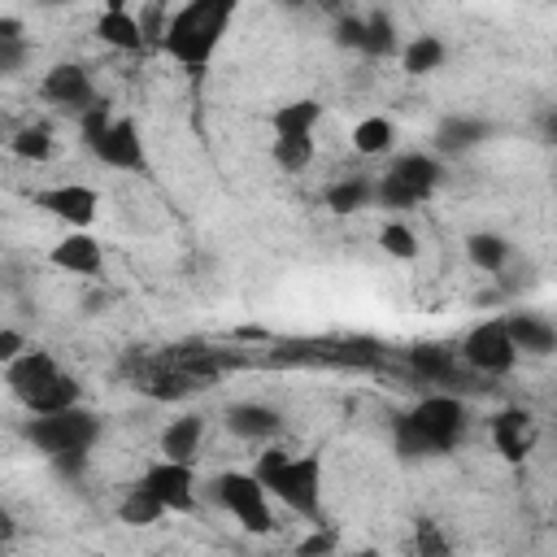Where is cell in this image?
Here are the masks:
<instances>
[{
	"instance_id": "5b68a950",
	"label": "cell",
	"mask_w": 557,
	"mask_h": 557,
	"mask_svg": "<svg viewBox=\"0 0 557 557\" xmlns=\"http://www.w3.org/2000/svg\"><path fill=\"white\" fill-rule=\"evenodd\" d=\"M252 470L270 487V496H278V505H287L305 522H322V461H318V453L265 448Z\"/></svg>"
},
{
	"instance_id": "ab89813d",
	"label": "cell",
	"mask_w": 557,
	"mask_h": 557,
	"mask_svg": "<svg viewBox=\"0 0 557 557\" xmlns=\"http://www.w3.org/2000/svg\"><path fill=\"white\" fill-rule=\"evenodd\" d=\"M553 513H557V487H553Z\"/></svg>"
},
{
	"instance_id": "4316f807",
	"label": "cell",
	"mask_w": 557,
	"mask_h": 557,
	"mask_svg": "<svg viewBox=\"0 0 557 557\" xmlns=\"http://www.w3.org/2000/svg\"><path fill=\"white\" fill-rule=\"evenodd\" d=\"M322 200H326L331 213H357V209L374 205V178H366V174L335 178V183L322 191Z\"/></svg>"
},
{
	"instance_id": "d590c367",
	"label": "cell",
	"mask_w": 557,
	"mask_h": 557,
	"mask_svg": "<svg viewBox=\"0 0 557 557\" xmlns=\"http://www.w3.org/2000/svg\"><path fill=\"white\" fill-rule=\"evenodd\" d=\"M26 352V335L17 326H0V361H13Z\"/></svg>"
},
{
	"instance_id": "603a6c76",
	"label": "cell",
	"mask_w": 557,
	"mask_h": 557,
	"mask_svg": "<svg viewBox=\"0 0 557 557\" xmlns=\"http://www.w3.org/2000/svg\"><path fill=\"white\" fill-rule=\"evenodd\" d=\"M322 122V100L313 96H300V100H287L270 113V131L274 135H313Z\"/></svg>"
},
{
	"instance_id": "9c48e42d",
	"label": "cell",
	"mask_w": 557,
	"mask_h": 557,
	"mask_svg": "<svg viewBox=\"0 0 557 557\" xmlns=\"http://www.w3.org/2000/svg\"><path fill=\"white\" fill-rule=\"evenodd\" d=\"M30 200H35V209L65 222L70 231H87L100 213V191L87 183H52V187H39Z\"/></svg>"
},
{
	"instance_id": "4fadbf2b",
	"label": "cell",
	"mask_w": 557,
	"mask_h": 557,
	"mask_svg": "<svg viewBox=\"0 0 557 557\" xmlns=\"http://www.w3.org/2000/svg\"><path fill=\"white\" fill-rule=\"evenodd\" d=\"M222 426L235 435V440H248V444H270L278 431H283V413L265 400H235L222 409Z\"/></svg>"
},
{
	"instance_id": "e0dca14e",
	"label": "cell",
	"mask_w": 557,
	"mask_h": 557,
	"mask_svg": "<svg viewBox=\"0 0 557 557\" xmlns=\"http://www.w3.org/2000/svg\"><path fill=\"white\" fill-rule=\"evenodd\" d=\"M505 326H509L518 352H527V357H553L557 352V322L518 309V313H505Z\"/></svg>"
},
{
	"instance_id": "8992f818",
	"label": "cell",
	"mask_w": 557,
	"mask_h": 557,
	"mask_svg": "<svg viewBox=\"0 0 557 557\" xmlns=\"http://www.w3.org/2000/svg\"><path fill=\"white\" fill-rule=\"evenodd\" d=\"M78 135H83L87 152L109 170H122V174H148L152 170L139 126L131 117H117L109 109V100H96L87 113H78Z\"/></svg>"
},
{
	"instance_id": "5bb4252c",
	"label": "cell",
	"mask_w": 557,
	"mask_h": 557,
	"mask_svg": "<svg viewBox=\"0 0 557 557\" xmlns=\"http://www.w3.org/2000/svg\"><path fill=\"white\" fill-rule=\"evenodd\" d=\"M431 139H435L440 157H466V152H474V148H483L492 139V122L474 117V113H448V117H440Z\"/></svg>"
},
{
	"instance_id": "f546056e",
	"label": "cell",
	"mask_w": 557,
	"mask_h": 557,
	"mask_svg": "<svg viewBox=\"0 0 557 557\" xmlns=\"http://www.w3.org/2000/svg\"><path fill=\"white\" fill-rule=\"evenodd\" d=\"M270 157L278 161V170H287V174H300V170L313 161V135H274V144H270Z\"/></svg>"
},
{
	"instance_id": "74e56055",
	"label": "cell",
	"mask_w": 557,
	"mask_h": 557,
	"mask_svg": "<svg viewBox=\"0 0 557 557\" xmlns=\"http://www.w3.org/2000/svg\"><path fill=\"white\" fill-rule=\"evenodd\" d=\"M335 544V535H309L305 544H300V553H322V548H331Z\"/></svg>"
},
{
	"instance_id": "ac0fdd59",
	"label": "cell",
	"mask_w": 557,
	"mask_h": 557,
	"mask_svg": "<svg viewBox=\"0 0 557 557\" xmlns=\"http://www.w3.org/2000/svg\"><path fill=\"white\" fill-rule=\"evenodd\" d=\"M200 444H205V418H200V413H178V418H170V422L161 426V440H157L161 457H174V461H196Z\"/></svg>"
},
{
	"instance_id": "1f68e13d",
	"label": "cell",
	"mask_w": 557,
	"mask_h": 557,
	"mask_svg": "<svg viewBox=\"0 0 557 557\" xmlns=\"http://www.w3.org/2000/svg\"><path fill=\"white\" fill-rule=\"evenodd\" d=\"M379 248H383L387 257H396V261H413V257H418V235H413L405 222H383Z\"/></svg>"
},
{
	"instance_id": "7c38bea8",
	"label": "cell",
	"mask_w": 557,
	"mask_h": 557,
	"mask_svg": "<svg viewBox=\"0 0 557 557\" xmlns=\"http://www.w3.org/2000/svg\"><path fill=\"white\" fill-rule=\"evenodd\" d=\"M487 431H492L496 453H500L509 466H522V461L531 457V448H535V418H531L527 409H518V405L496 409L492 422H487Z\"/></svg>"
},
{
	"instance_id": "2e32d148",
	"label": "cell",
	"mask_w": 557,
	"mask_h": 557,
	"mask_svg": "<svg viewBox=\"0 0 557 557\" xmlns=\"http://www.w3.org/2000/svg\"><path fill=\"white\" fill-rule=\"evenodd\" d=\"M96 39L104 48H117V52H139L144 48V26L126 9V0H109L100 9V17H96Z\"/></svg>"
},
{
	"instance_id": "4dcf8cb0",
	"label": "cell",
	"mask_w": 557,
	"mask_h": 557,
	"mask_svg": "<svg viewBox=\"0 0 557 557\" xmlns=\"http://www.w3.org/2000/svg\"><path fill=\"white\" fill-rule=\"evenodd\" d=\"M196 383H200V379H191V374L174 361L170 370H152V374L144 379V392H148L152 400H178V396H187Z\"/></svg>"
},
{
	"instance_id": "d6986e66",
	"label": "cell",
	"mask_w": 557,
	"mask_h": 557,
	"mask_svg": "<svg viewBox=\"0 0 557 557\" xmlns=\"http://www.w3.org/2000/svg\"><path fill=\"white\" fill-rule=\"evenodd\" d=\"M387 174H396V178H405L409 187H418V191H435L440 183H444V161H440V152H418V148H409V152H396L392 161H387Z\"/></svg>"
},
{
	"instance_id": "8d00e7d4",
	"label": "cell",
	"mask_w": 557,
	"mask_h": 557,
	"mask_svg": "<svg viewBox=\"0 0 557 557\" xmlns=\"http://www.w3.org/2000/svg\"><path fill=\"white\" fill-rule=\"evenodd\" d=\"M0 39H26V35H22V22H17L13 13L0 17Z\"/></svg>"
},
{
	"instance_id": "9a60e30c",
	"label": "cell",
	"mask_w": 557,
	"mask_h": 557,
	"mask_svg": "<svg viewBox=\"0 0 557 557\" xmlns=\"http://www.w3.org/2000/svg\"><path fill=\"white\" fill-rule=\"evenodd\" d=\"M48 261H52L57 270H65V274L96 278V274L104 270V248H100V244H96L87 231H70L65 239H57V244H52Z\"/></svg>"
},
{
	"instance_id": "e575fe53",
	"label": "cell",
	"mask_w": 557,
	"mask_h": 557,
	"mask_svg": "<svg viewBox=\"0 0 557 557\" xmlns=\"http://www.w3.org/2000/svg\"><path fill=\"white\" fill-rule=\"evenodd\" d=\"M535 139L557 148V104H540L535 109Z\"/></svg>"
},
{
	"instance_id": "3957f363",
	"label": "cell",
	"mask_w": 557,
	"mask_h": 557,
	"mask_svg": "<svg viewBox=\"0 0 557 557\" xmlns=\"http://www.w3.org/2000/svg\"><path fill=\"white\" fill-rule=\"evenodd\" d=\"M235 13H239V0H183L170 13L165 30H161V48L178 65L200 70V65H209L218 57Z\"/></svg>"
},
{
	"instance_id": "d4e9b609",
	"label": "cell",
	"mask_w": 557,
	"mask_h": 557,
	"mask_svg": "<svg viewBox=\"0 0 557 557\" xmlns=\"http://www.w3.org/2000/svg\"><path fill=\"white\" fill-rule=\"evenodd\" d=\"M400 30H396V22L383 13V9H374V13H366V30H361V57H374V61H383V57H400Z\"/></svg>"
},
{
	"instance_id": "7402d4cb",
	"label": "cell",
	"mask_w": 557,
	"mask_h": 557,
	"mask_svg": "<svg viewBox=\"0 0 557 557\" xmlns=\"http://www.w3.org/2000/svg\"><path fill=\"white\" fill-rule=\"evenodd\" d=\"M444 61H448V44H444L440 35H413V39L400 48V70H405L409 78H426V74L444 70Z\"/></svg>"
},
{
	"instance_id": "8fae6325",
	"label": "cell",
	"mask_w": 557,
	"mask_h": 557,
	"mask_svg": "<svg viewBox=\"0 0 557 557\" xmlns=\"http://www.w3.org/2000/svg\"><path fill=\"white\" fill-rule=\"evenodd\" d=\"M139 483H144L148 492H157L170 513H191V509H196V470H191V461L157 457L152 466H144Z\"/></svg>"
},
{
	"instance_id": "44dd1931",
	"label": "cell",
	"mask_w": 557,
	"mask_h": 557,
	"mask_svg": "<svg viewBox=\"0 0 557 557\" xmlns=\"http://www.w3.org/2000/svg\"><path fill=\"white\" fill-rule=\"evenodd\" d=\"M409 366L418 370V379L440 383V387H453L457 383V366H466V361L448 344H418V348H409Z\"/></svg>"
},
{
	"instance_id": "52a82bcc",
	"label": "cell",
	"mask_w": 557,
	"mask_h": 557,
	"mask_svg": "<svg viewBox=\"0 0 557 557\" xmlns=\"http://www.w3.org/2000/svg\"><path fill=\"white\" fill-rule=\"evenodd\" d=\"M213 500L252 535H265L274 527L270 513V487L257 479V470H222L213 479Z\"/></svg>"
},
{
	"instance_id": "f1b7e54d",
	"label": "cell",
	"mask_w": 557,
	"mask_h": 557,
	"mask_svg": "<svg viewBox=\"0 0 557 557\" xmlns=\"http://www.w3.org/2000/svg\"><path fill=\"white\" fill-rule=\"evenodd\" d=\"M9 152L39 165V161H48V157L57 152V139H52V131H48L44 122H30V126H22V131L9 139Z\"/></svg>"
},
{
	"instance_id": "7a4b0ae2",
	"label": "cell",
	"mask_w": 557,
	"mask_h": 557,
	"mask_svg": "<svg viewBox=\"0 0 557 557\" xmlns=\"http://www.w3.org/2000/svg\"><path fill=\"white\" fill-rule=\"evenodd\" d=\"M100 431H104V422L87 405H70V409H57V413H30L26 426H22V440L39 457H48L61 479L78 483Z\"/></svg>"
},
{
	"instance_id": "6da1fadb",
	"label": "cell",
	"mask_w": 557,
	"mask_h": 557,
	"mask_svg": "<svg viewBox=\"0 0 557 557\" xmlns=\"http://www.w3.org/2000/svg\"><path fill=\"white\" fill-rule=\"evenodd\" d=\"M470 413L457 392H431L413 409L392 418V448L400 461H426L444 457L466 440Z\"/></svg>"
},
{
	"instance_id": "277c9868",
	"label": "cell",
	"mask_w": 557,
	"mask_h": 557,
	"mask_svg": "<svg viewBox=\"0 0 557 557\" xmlns=\"http://www.w3.org/2000/svg\"><path fill=\"white\" fill-rule=\"evenodd\" d=\"M4 383L26 405V413H57V409L83 405L78 379L61 370V361L48 348H26L22 357L4 361Z\"/></svg>"
},
{
	"instance_id": "83f0119b",
	"label": "cell",
	"mask_w": 557,
	"mask_h": 557,
	"mask_svg": "<svg viewBox=\"0 0 557 557\" xmlns=\"http://www.w3.org/2000/svg\"><path fill=\"white\" fill-rule=\"evenodd\" d=\"M422 200H431L426 191H418V187H409L405 178H396V174H379L374 178V205L379 209H396V213H405V209H418Z\"/></svg>"
},
{
	"instance_id": "30bf717a",
	"label": "cell",
	"mask_w": 557,
	"mask_h": 557,
	"mask_svg": "<svg viewBox=\"0 0 557 557\" xmlns=\"http://www.w3.org/2000/svg\"><path fill=\"white\" fill-rule=\"evenodd\" d=\"M39 96L52 104V109H65V113H87L100 96H96V83H91V74L78 65V61H57V65H48L44 70V78H39Z\"/></svg>"
},
{
	"instance_id": "d6a6232c",
	"label": "cell",
	"mask_w": 557,
	"mask_h": 557,
	"mask_svg": "<svg viewBox=\"0 0 557 557\" xmlns=\"http://www.w3.org/2000/svg\"><path fill=\"white\" fill-rule=\"evenodd\" d=\"M361 30H366V17H357V13H339L335 17V44L339 48L361 52Z\"/></svg>"
},
{
	"instance_id": "484cf974",
	"label": "cell",
	"mask_w": 557,
	"mask_h": 557,
	"mask_svg": "<svg viewBox=\"0 0 557 557\" xmlns=\"http://www.w3.org/2000/svg\"><path fill=\"white\" fill-rule=\"evenodd\" d=\"M352 148L361 152V157H387L392 148H396V122L392 117H383V113H370V117H361L357 126H352Z\"/></svg>"
},
{
	"instance_id": "f35d334b",
	"label": "cell",
	"mask_w": 557,
	"mask_h": 557,
	"mask_svg": "<svg viewBox=\"0 0 557 557\" xmlns=\"http://www.w3.org/2000/svg\"><path fill=\"white\" fill-rule=\"evenodd\" d=\"M39 4H48V9H57V4H65V0H39Z\"/></svg>"
},
{
	"instance_id": "ba28073f",
	"label": "cell",
	"mask_w": 557,
	"mask_h": 557,
	"mask_svg": "<svg viewBox=\"0 0 557 557\" xmlns=\"http://www.w3.org/2000/svg\"><path fill=\"white\" fill-rule=\"evenodd\" d=\"M457 352H461V361H466L474 374H487V379L509 374V370L518 366V357H522L518 344H513V335H509V326H505V318H483V322H474V326L461 335Z\"/></svg>"
},
{
	"instance_id": "cb8c5ba5",
	"label": "cell",
	"mask_w": 557,
	"mask_h": 557,
	"mask_svg": "<svg viewBox=\"0 0 557 557\" xmlns=\"http://www.w3.org/2000/svg\"><path fill=\"white\" fill-rule=\"evenodd\" d=\"M165 513H170V509L161 505V496H157V492H148L144 483L126 487V492H122V500H117V522H126V527H157Z\"/></svg>"
},
{
	"instance_id": "ffe728a7",
	"label": "cell",
	"mask_w": 557,
	"mask_h": 557,
	"mask_svg": "<svg viewBox=\"0 0 557 557\" xmlns=\"http://www.w3.org/2000/svg\"><path fill=\"white\" fill-rule=\"evenodd\" d=\"M466 257H470V265H474L479 274L496 278V274L509 270V261H513V244H509L500 231H474V235H466Z\"/></svg>"
},
{
	"instance_id": "836d02e7",
	"label": "cell",
	"mask_w": 557,
	"mask_h": 557,
	"mask_svg": "<svg viewBox=\"0 0 557 557\" xmlns=\"http://www.w3.org/2000/svg\"><path fill=\"white\" fill-rule=\"evenodd\" d=\"M26 57H30V44L26 39H0V74H22V65H26Z\"/></svg>"
}]
</instances>
